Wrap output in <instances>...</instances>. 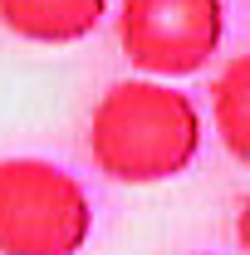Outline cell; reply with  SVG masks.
<instances>
[{"label": "cell", "mask_w": 250, "mask_h": 255, "mask_svg": "<svg viewBox=\"0 0 250 255\" xmlns=\"http://www.w3.org/2000/svg\"><path fill=\"white\" fill-rule=\"evenodd\" d=\"M196 255H216V251H196Z\"/></svg>", "instance_id": "obj_7"}, {"label": "cell", "mask_w": 250, "mask_h": 255, "mask_svg": "<svg viewBox=\"0 0 250 255\" xmlns=\"http://www.w3.org/2000/svg\"><path fill=\"white\" fill-rule=\"evenodd\" d=\"M94 231L84 182L44 157H0V255H79Z\"/></svg>", "instance_id": "obj_2"}, {"label": "cell", "mask_w": 250, "mask_h": 255, "mask_svg": "<svg viewBox=\"0 0 250 255\" xmlns=\"http://www.w3.org/2000/svg\"><path fill=\"white\" fill-rule=\"evenodd\" d=\"M201 152V113L167 79H123L94 103L89 157L108 182L152 187L182 177Z\"/></svg>", "instance_id": "obj_1"}, {"label": "cell", "mask_w": 250, "mask_h": 255, "mask_svg": "<svg viewBox=\"0 0 250 255\" xmlns=\"http://www.w3.org/2000/svg\"><path fill=\"white\" fill-rule=\"evenodd\" d=\"M211 118L226 152L250 167V54H236L211 84Z\"/></svg>", "instance_id": "obj_5"}, {"label": "cell", "mask_w": 250, "mask_h": 255, "mask_svg": "<svg viewBox=\"0 0 250 255\" xmlns=\"http://www.w3.org/2000/svg\"><path fill=\"white\" fill-rule=\"evenodd\" d=\"M236 241H241V251L250 255V191L241 196V211H236Z\"/></svg>", "instance_id": "obj_6"}, {"label": "cell", "mask_w": 250, "mask_h": 255, "mask_svg": "<svg viewBox=\"0 0 250 255\" xmlns=\"http://www.w3.org/2000/svg\"><path fill=\"white\" fill-rule=\"evenodd\" d=\"M108 15V0H0V25L30 44H79Z\"/></svg>", "instance_id": "obj_4"}, {"label": "cell", "mask_w": 250, "mask_h": 255, "mask_svg": "<svg viewBox=\"0 0 250 255\" xmlns=\"http://www.w3.org/2000/svg\"><path fill=\"white\" fill-rule=\"evenodd\" d=\"M226 0H123L118 44L147 79H187L221 49Z\"/></svg>", "instance_id": "obj_3"}]
</instances>
